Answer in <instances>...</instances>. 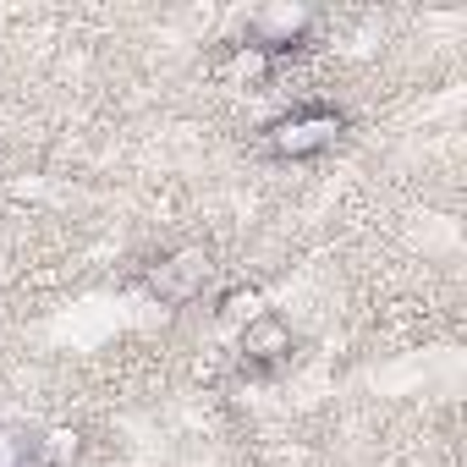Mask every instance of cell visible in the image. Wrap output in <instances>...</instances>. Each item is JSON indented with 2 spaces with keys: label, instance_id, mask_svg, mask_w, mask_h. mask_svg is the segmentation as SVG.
Here are the masks:
<instances>
[{
  "label": "cell",
  "instance_id": "1",
  "mask_svg": "<svg viewBox=\"0 0 467 467\" xmlns=\"http://www.w3.org/2000/svg\"><path fill=\"white\" fill-rule=\"evenodd\" d=\"M341 110H330V105H303V110H292V116H281L275 127H270V149L281 154V160H314V154H325L336 138H341Z\"/></svg>",
  "mask_w": 467,
  "mask_h": 467
},
{
  "label": "cell",
  "instance_id": "2",
  "mask_svg": "<svg viewBox=\"0 0 467 467\" xmlns=\"http://www.w3.org/2000/svg\"><path fill=\"white\" fill-rule=\"evenodd\" d=\"M203 281H209V254L203 248H182L160 270H149V286H154L160 303H192L203 292Z\"/></svg>",
  "mask_w": 467,
  "mask_h": 467
},
{
  "label": "cell",
  "instance_id": "3",
  "mask_svg": "<svg viewBox=\"0 0 467 467\" xmlns=\"http://www.w3.org/2000/svg\"><path fill=\"white\" fill-rule=\"evenodd\" d=\"M303 28H308V12L303 6H275V12H259L254 23H248V50H259V56H281V50H292L297 39H303Z\"/></svg>",
  "mask_w": 467,
  "mask_h": 467
},
{
  "label": "cell",
  "instance_id": "4",
  "mask_svg": "<svg viewBox=\"0 0 467 467\" xmlns=\"http://www.w3.org/2000/svg\"><path fill=\"white\" fill-rule=\"evenodd\" d=\"M243 352H248L254 363H281V358L292 352V330H286L275 314H259V319H248V330H243Z\"/></svg>",
  "mask_w": 467,
  "mask_h": 467
},
{
  "label": "cell",
  "instance_id": "5",
  "mask_svg": "<svg viewBox=\"0 0 467 467\" xmlns=\"http://www.w3.org/2000/svg\"><path fill=\"white\" fill-rule=\"evenodd\" d=\"M220 314H225V319H259V292H254V286H248V292H225Z\"/></svg>",
  "mask_w": 467,
  "mask_h": 467
},
{
  "label": "cell",
  "instance_id": "6",
  "mask_svg": "<svg viewBox=\"0 0 467 467\" xmlns=\"http://www.w3.org/2000/svg\"><path fill=\"white\" fill-rule=\"evenodd\" d=\"M0 467H23V440H12L0 429Z\"/></svg>",
  "mask_w": 467,
  "mask_h": 467
}]
</instances>
